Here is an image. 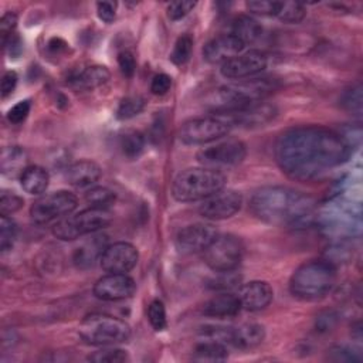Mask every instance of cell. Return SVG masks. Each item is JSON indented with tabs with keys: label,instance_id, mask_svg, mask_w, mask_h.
Listing matches in <instances>:
<instances>
[{
	"label": "cell",
	"instance_id": "1",
	"mask_svg": "<svg viewBox=\"0 0 363 363\" xmlns=\"http://www.w3.org/2000/svg\"><path fill=\"white\" fill-rule=\"evenodd\" d=\"M350 145L323 126H298L284 132L275 143V160L291 179L309 182L343 163Z\"/></svg>",
	"mask_w": 363,
	"mask_h": 363
},
{
	"label": "cell",
	"instance_id": "2",
	"mask_svg": "<svg viewBox=\"0 0 363 363\" xmlns=\"http://www.w3.org/2000/svg\"><path fill=\"white\" fill-rule=\"evenodd\" d=\"M251 210L257 218L274 225H291L311 217V197L284 186L258 189L251 197Z\"/></svg>",
	"mask_w": 363,
	"mask_h": 363
},
{
	"label": "cell",
	"instance_id": "3",
	"mask_svg": "<svg viewBox=\"0 0 363 363\" xmlns=\"http://www.w3.org/2000/svg\"><path fill=\"white\" fill-rule=\"evenodd\" d=\"M275 89V79L254 78L213 89L204 98V105L214 113L223 115L250 104L262 101Z\"/></svg>",
	"mask_w": 363,
	"mask_h": 363
},
{
	"label": "cell",
	"instance_id": "4",
	"mask_svg": "<svg viewBox=\"0 0 363 363\" xmlns=\"http://www.w3.org/2000/svg\"><path fill=\"white\" fill-rule=\"evenodd\" d=\"M336 275L332 262L325 259L308 261L294 271L289 279V291L302 301H316L332 291Z\"/></svg>",
	"mask_w": 363,
	"mask_h": 363
},
{
	"label": "cell",
	"instance_id": "5",
	"mask_svg": "<svg viewBox=\"0 0 363 363\" xmlns=\"http://www.w3.org/2000/svg\"><path fill=\"white\" fill-rule=\"evenodd\" d=\"M227 177L218 169L191 167L180 172L172 186V194L177 201H197L223 190Z\"/></svg>",
	"mask_w": 363,
	"mask_h": 363
},
{
	"label": "cell",
	"instance_id": "6",
	"mask_svg": "<svg viewBox=\"0 0 363 363\" xmlns=\"http://www.w3.org/2000/svg\"><path fill=\"white\" fill-rule=\"evenodd\" d=\"M81 339L92 346H113L130 337V326L112 315L91 313L79 323Z\"/></svg>",
	"mask_w": 363,
	"mask_h": 363
},
{
	"label": "cell",
	"instance_id": "7",
	"mask_svg": "<svg viewBox=\"0 0 363 363\" xmlns=\"http://www.w3.org/2000/svg\"><path fill=\"white\" fill-rule=\"evenodd\" d=\"M111 221L112 214L109 210L89 207L57 221L52 225V234L62 241H72L106 228Z\"/></svg>",
	"mask_w": 363,
	"mask_h": 363
},
{
	"label": "cell",
	"instance_id": "8",
	"mask_svg": "<svg viewBox=\"0 0 363 363\" xmlns=\"http://www.w3.org/2000/svg\"><path fill=\"white\" fill-rule=\"evenodd\" d=\"M77 206L78 200L72 193L67 190H58L41 196L38 200H35L30 207V217L38 225L50 223L55 224L57 221L69 216L77 208Z\"/></svg>",
	"mask_w": 363,
	"mask_h": 363
},
{
	"label": "cell",
	"instance_id": "9",
	"mask_svg": "<svg viewBox=\"0 0 363 363\" xmlns=\"http://www.w3.org/2000/svg\"><path fill=\"white\" fill-rule=\"evenodd\" d=\"M203 252L206 264L213 271H233L242 259L244 245L238 237L233 234H223L217 235Z\"/></svg>",
	"mask_w": 363,
	"mask_h": 363
},
{
	"label": "cell",
	"instance_id": "10",
	"mask_svg": "<svg viewBox=\"0 0 363 363\" xmlns=\"http://www.w3.org/2000/svg\"><path fill=\"white\" fill-rule=\"evenodd\" d=\"M231 126L220 116H203L184 122L179 138L184 145H204L225 136Z\"/></svg>",
	"mask_w": 363,
	"mask_h": 363
},
{
	"label": "cell",
	"instance_id": "11",
	"mask_svg": "<svg viewBox=\"0 0 363 363\" xmlns=\"http://www.w3.org/2000/svg\"><path fill=\"white\" fill-rule=\"evenodd\" d=\"M245 155L247 147L241 140H227L201 149L197 153V160L204 167L217 169L225 166H235L244 160Z\"/></svg>",
	"mask_w": 363,
	"mask_h": 363
},
{
	"label": "cell",
	"instance_id": "12",
	"mask_svg": "<svg viewBox=\"0 0 363 363\" xmlns=\"http://www.w3.org/2000/svg\"><path fill=\"white\" fill-rule=\"evenodd\" d=\"M278 113V109L274 104H268L264 101H258L250 104L244 108L217 115L224 119L230 126H241V128H255L264 126L271 122Z\"/></svg>",
	"mask_w": 363,
	"mask_h": 363
},
{
	"label": "cell",
	"instance_id": "13",
	"mask_svg": "<svg viewBox=\"0 0 363 363\" xmlns=\"http://www.w3.org/2000/svg\"><path fill=\"white\" fill-rule=\"evenodd\" d=\"M267 64L268 58L264 52L258 50H250L224 62L220 68V72L224 78L238 81L259 74L267 68Z\"/></svg>",
	"mask_w": 363,
	"mask_h": 363
},
{
	"label": "cell",
	"instance_id": "14",
	"mask_svg": "<svg viewBox=\"0 0 363 363\" xmlns=\"http://www.w3.org/2000/svg\"><path fill=\"white\" fill-rule=\"evenodd\" d=\"M139 252L135 245L119 241L108 244L101 255L99 264L105 272L109 274H126L138 264Z\"/></svg>",
	"mask_w": 363,
	"mask_h": 363
},
{
	"label": "cell",
	"instance_id": "15",
	"mask_svg": "<svg viewBox=\"0 0 363 363\" xmlns=\"http://www.w3.org/2000/svg\"><path fill=\"white\" fill-rule=\"evenodd\" d=\"M241 204V193L223 189L216 194L207 197L199 207V213L207 220H225L240 211Z\"/></svg>",
	"mask_w": 363,
	"mask_h": 363
},
{
	"label": "cell",
	"instance_id": "16",
	"mask_svg": "<svg viewBox=\"0 0 363 363\" xmlns=\"http://www.w3.org/2000/svg\"><path fill=\"white\" fill-rule=\"evenodd\" d=\"M218 235L216 227L208 223H194L183 227L176 235V245L183 254L204 251Z\"/></svg>",
	"mask_w": 363,
	"mask_h": 363
},
{
	"label": "cell",
	"instance_id": "17",
	"mask_svg": "<svg viewBox=\"0 0 363 363\" xmlns=\"http://www.w3.org/2000/svg\"><path fill=\"white\" fill-rule=\"evenodd\" d=\"M136 291L133 278L126 274H106L94 285V295L102 301H122L130 298Z\"/></svg>",
	"mask_w": 363,
	"mask_h": 363
},
{
	"label": "cell",
	"instance_id": "18",
	"mask_svg": "<svg viewBox=\"0 0 363 363\" xmlns=\"http://www.w3.org/2000/svg\"><path fill=\"white\" fill-rule=\"evenodd\" d=\"M244 44L233 34L218 35L210 40L203 48V57L210 64H224L242 52Z\"/></svg>",
	"mask_w": 363,
	"mask_h": 363
},
{
	"label": "cell",
	"instance_id": "19",
	"mask_svg": "<svg viewBox=\"0 0 363 363\" xmlns=\"http://www.w3.org/2000/svg\"><path fill=\"white\" fill-rule=\"evenodd\" d=\"M237 296L240 299L241 308L255 312L265 309L271 303L274 291L265 281H250L240 285Z\"/></svg>",
	"mask_w": 363,
	"mask_h": 363
},
{
	"label": "cell",
	"instance_id": "20",
	"mask_svg": "<svg viewBox=\"0 0 363 363\" xmlns=\"http://www.w3.org/2000/svg\"><path fill=\"white\" fill-rule=\"evenodd\" d=\"M108 247V237L105 234L94 233L91 237L82 240L72 252V262L79 269H88L101 259L102 252Z\"/></svg>",
	"mask_w": 363,
	"mask_h": 363
},
{
	"label": "cell",
	"instance_id": "21",
	"mask_svg": "<svg viewBox=\"0 0 363 363\" xmlns=\"http://www.w3.org/2000/svg\"><path fill=\"white\" fill-rule=\"evenodd\" d=\"M101 174L102 170L98 163L88 159H82L68 166L65 172V179L71 186L84 189L95 184L99 180Z\"/></svg>",
	"mask_w": 363,
	"mask_h": 363
},
{
	"label": "cell",
	"instance_id": "22",
	"mask_svg": "<svg viewBox=\"0 0 363 363\" xmlns=\"http://www.w3.org/2000/svg\"><path fill=\"white\" fill-rule=\"evenodd\" d=\"M241 309V303L237 295L231 292H221L214 295L203 305V313L211 318H231Z\"/></svg>",
	"mask_w": 363,
	"mask_h": 363
},
{
	"label": "cell",
	"instance_id": "23",
	"mask_svg": "<svg viewBox=\"0 0 363 363\" xmlns=\"http://www.w3.org/2000/svg\"><path fill=\"white\" fill-rule=\"evenodd\" d=\"M111 74L109 69L105 65H89L84 69H81L79 72L74 74L69 78V84L71 86L77 88V89H86V91H92L104 84L108 82Z\"/></svg>",
	"mask_w": 363,
	"mask_h": 363
},
{
	"label": "cell",
	"instance_id": "24",
	"mask_svg": "<svg viewBox=\"0 0 363 363\" xmlns=\"http://www.w3.org/2000/svg\"><path fill=\"white\" fill-rule=\"evenodd\" d=\"M50 183L48 172L41 166H27L20 176V184L28 194H41L47 190Z\"/></svg>",
	"mask_w": 363,
	"mask_h": 363
},
{
	"label": "cell",
	"instance_id": "25",
	"mask_svg": "<svg viewBox=\"0 0 363 363\" xmlns=\"http://www.w3.org/2000/svg\"><path fill=\"white\" fill-rule=\"evenodd\" d=\"M265 337V329L259 323H244L234 328L233 346L238 349H251L258 346Z\"/></svg>",
	"mask_w": 363,
	"mask_h": 363
},
{
	"label": "cell",
	"instance_id": "26",
	"mask_svg": "<svg viewBox=\"0 0 363 363\" xmlns=\"http://www.w3.org/2000/svg\"><path fill=\"white\" fill-rule=\"evenodd\" d=\"M27 153L20 146H9L1 152V173L9 177L21 176L27 167Z\"/></svg>",
	"mask_w": 363,
	"mask_h": 363
},
{
	"label": "cell",
	"instance_id": "27",
	"mask_svg": "<svg viewBox=\"0 0 363 363\" xmlns=\"http://www.w3.org/2000/svg\"><path fill=\"white\" fill-rule=\"evenodd\" d=\"M262 33V27L257 20H254L250 16H238L233 21L231 34L237 37L244 45L255 43Z\"/></svg>",
	"mask_w": 363,
	"mask_h": 363
},
{
	"label": "cell",
	"instance_id": "28",
	"mask_svg": "<svg viewBox=\"0 0 363 363\" xmlns=\"http://www.w3.org/2000/svg\"><path fill=\"white\" fill-rule=\"evenodd\" d=\"M228 357V350L224 343L203 339L193 350V359L200 362H221Z\"/></svg>",
	"mask_w": 363,
	"mask_h": 363
},
{
	"label": "cell",
	"instance_id": "29",
	"mask_svg": "<svg viewBox=\"0 0 363 363\" xmlns=\"http://www.w3.org/2000/svg\"><path fill=\"white\" fill-rule=\"evenodd\" d=\"M119 146L128 159H136L145 149V136L138 130H128L121 136Z\"/></svg>",
	"mask_w": 363,
	"mask_h": 363
},
{
	"label": "cell",
	"instance_id": "30",
	"mask_svg": "<svg viewBox=\"0 0 363 363\" xmlns=\"http://www.w3.org/2000/svg\"><path fill=\"white\" fill-rule=\"evenodd\" d=\"M115 193L112 190H109L108 187H102V186H96V187H91L86 193H85V201L89 204V207H95V208H109V206H112L115 203Z\"/></svg>",
	"mask_w": 363,
	"mask_h": 363
},
{
	"label": "cell",
	"instance_id": "31",
	"mask_svg": "<svg viewBox=\"0 0 363 363\" xmlns=\"http://www.w3.org/2000/svg\"><path fill=\"white\" fill-rule=\"evenodd\" d=\"M143 108H145V99L142 96H138V95L126 96L118 105L116 118L121 121L130 119V118L139 115L143 111Z\"/></svg>",
	"mask_w": 363,
	"mask_h": 363
},
{
	"label": "cell",
	"instance_id": "32",
	"mask_svg": "<svg viewBox=\"0 0 363 363\" xmlns=\"http://www.w3.org/2000/svg\"><path fill=\"white\" fill-rule=\"evenodd\" d=\"M306 16V9L303 4L301 3H294V1H282L279 13L277 14V17L284 21V23H289V24H298L301 23Z\"/></svg>",
	"mask_w": 363,
	"mask_h": 363
},
{
	"label": "cell",
	"instance_id": "33",
	"mask_svg": "<svg viewBox=\"0 0 363 363\" xmlns=\"http://www.w3.org/2000/svg\"><path fill=\"white\" fill-rule=\"evenodd\" d=\"M17 235V224L6 214L0 216V250L6 252L11 250Z\"/></svg>",
	"mask_w": 363,
	"mask_h": 363
},
{
	"label": "cell",
	"instance_id": "34",
	"mask_svg": "<svg viewBox=\"0 0 363 363\" xmlns=\"http://www.w3.org/2000/svg\"><path fill=\"white\" fill-rule=\"evenodd\" d=\"M240 284H241V275L237 274L235 269H233V271L217 272L216 278H213L210 281V288L223 291V292H228L231 289L238 288Z\"/></svg>",
	"mask_w": 363,
	"mask_h": 363
},
{
	"label": "cell",
	"instance_id": "35",
	"mask_svg": "<svg viewBox=\"0 0 363 363\" xmlns=\"http://www.w3.org/2000/svg\"><path fill=\"white\" fill-rule=\"evenodd\" d=\"M191 50H193V38L189 34L180 35L170 54L172 62L176 65L186 64L191 55Z\"/></svg>",
	"mask_w": 363,
	"mask_h": 363
},
{
	"label": "cell",
	"instance_id": "36",
	"mask_svg": "<svg viewBox=\"0 0 363 363\" xmlns=\"http://www.w3.org/2000/svg\"><path fill=\"white\" fill-rule=\"evenodd\" d=\"M88 360L94 363H122V362H128L129 356L126 350H122L118 347H106L89 354Z\"/></svg>",
	"mask_w": 363,
	"mask_h": 363
},
{
	"label": "cell",
	"instance_id": "37",
	"mask_svg": "<svg viewBox=\"0 0 363 363\" xmlns=\"http://www.w3.org/2000/svg\"><path fill=\"white\" fill-rule=\"evenodd\" d=\"M233 332L234 328H227V326H216V325H207L203 326L200 330V335L203 339L207 340H216L224 345H233Z\"/></svg>",
	"mask_w": 363,
	"mask_h": 363
},
{
	"label": "cell",
	"instance_id": "38",
	"mask_svg": "<svg viewBox=\"0 0 363 363\" xmlns=\"http://www.w3.org/2000/svg\"><path fill=\"white\" fill-rule=\"evenodd\" d=\"M147 319L155 330L160 332V330L166 329V326H167L166 308L160 299H155L150 302V305L147 308Z\"/></svg>",
	"mask_w": 363,
	"mask_h": 363
},
{
	"label": "cell",
	"instance_id": "39",
	"mask_svg": "<svg viewBox=\"0 0 363 363\" xmlns=\"http://www.w3.org/2000/svg\"><path fill=\"white\" fill-rule=\"evenodd\" d=\"M340 104L349 112L360 113L362 112V86L356 85V86H352L350 89H347L342 95Z\"/></svg>",
	"mask_w": 363,
	"mask_h": 363
},
{
	"label": "cell",
	"instance_id": "40",
	"mask_svg": "<svg viewBox=\"0 0 363 363\" xmlns=\"http://www.w3.org/2000/svg\"><path fill=\"white\" fill-rule=\"evenodd\" d=\"M282 1H268V0H254L247 3V9L258 16H277L279 13Z\"/></svg>",
	"mask_w": 363,
	"mask_h": 363
},
{
	"label": "cell",
	"instance_id": "41",
	"mask_svg": "<svg viewBox=\"0 0 363 363\" xmlns=\"http://www.w3.org/2000/svg\"><path fill=\"white\" fill-rule=\"evenodd\" d=\"M24 204V200L13 193V191H3L0 196V211L1 214H11L16 213L17 210H20Z\"/></svg>",
	"mask_w": 363,
	"mask_h": 363
},
{
	"label": "cell",
	"instance_id": "42",
	"mask_svg": "<svg viewBox=\"0 0 363 363\" xmlns=\"http://www.w3.org/2000/svg\"><path fill=\"white\" fill-rule=\"evenodd\" d=\"M30 109H31V102L28 99H24V101H20L17 102L14 106H11L7 112V119L9 122L14 123V125H18L21 122L26 121V118L28 116L30 113Z\"/></svg>",
	"mask_w": 363,
	"mask_h": 363
},
{
	"label": "cell",
	"instance_id": "43",
	"mask_svg": "<svg viewBox=\"0 0 363 363\" xmlns=\"http://www.w3.org/2000/svg\"><path fill=\"white\" fill-rule=\"evenodd\" d=\"M194 1H173L167 6V17L173 21L180 20L186 17L194 9Z\"/></svg>",
	"mask_w": 363,
	"mask_h": 363
},
{
	"label": "cell",
	"instance_id": "44",
	"mask_svg": "<svg viewBox=\"0 0 363 363\" xmlns=\"http://www.w3.org/2000/svg\"><path fill=\"white\" fill-rule=\"evenodd\" d=\"M330 359L335 362H360V354L347 346H333L330 350Z\"/></svg>",
	"mask_w": 363,
	"mask_h": 363
},
{
	"label": "cell",
	"instance_id": "45",
	"mask_svg": "<svg viewBox=\"0 0 363 363\" xmlns=\"http://www.w3.org/2000/svg\"><path fill=\"white\" fill-rule=\"evenodd\" d=\"M118 65L122 71V74L128 78H130L133 74H135V69H136V60H135V55L125 50V51H121L118 54Z\"/></svg>",
	"mask_w": 363,
	"mask_h": 363
},
{
	"label": "cell",
	"instance_id": "46",
	"mask_svg": "<svg viewBox=\"0 0 363 363\" xmlns=\"http://www.w3.org/2000/svg\"><path fill=\"white\" fill-rule=\"evenodd\" d=\"M172 86V78L167 74H157L153 77L152 82H150V91L155 95H164L169 92Z\"/></svg>",
	"mask_w": 363,
	"mask_h": 363
},
{
	"label": "cell",
	"instance_id": "47",
	"mask_svg": "<svg viewBox=\"0 0 363 363\" xmlns=\"http://www.w3.org/2000/svg\"><path fill=\"white\" fill-rule=\"evenodd\" d=\"M98 17L105 23H112L116 17V3L113 1H99L96 3Z\"/></svg>",
	"mask_w": 363,
	"mask_h": 363
},
{
	"label": "cell",
	"instance_id": "48",
	"mask_svg": "<svg viewBox=\"0 0 363 363\" xmlns=\"http://www.w3.org/2000/svg\"><path fill=\"white\" fill-rule=\"evenodd\" d=\"M3 47H4L6 50H9V54H10L11 57H17V55H20V52L23 51V41H21V38H20L18 34L11 33L10 35H7V37L3 38Z\"/></svg>",
	"mask_w": 363,
	"mask_h": 363
},
{
	"label": "cell",
	"instance_id": "49",
	"mask_svg": "<svg viewBox=\"0 0 363 363\" xmlns=\"http://www.w3.org/2000/svg\"><path fill=\"white\" fill-rule=\"evenodd\" d=\"M17 74L14 71H7L3 78H1V85H0V91H1V98H6L7 95H10L16 85H17Z\"/></svg>",
	"mask_w": 363,
	"mask_h": 363
},
{
	"label": "cell",
	"instance_id": "50",
	"mask_svg": "<svg viewBox=\"0 0 363 363\" xmlns=\"http://www.w3.org/2000/svg\"><path fill=\"white\" fill-rule=\"evenodd\" d=\"M17 26V16L11 11L4 13L1 20H0V31H1V37H7L13 33L14 27Z\"/></svg>",
	"mask_w": 363,
	"mask_h": 363
},
{
	"label": "cell",
	"instance_id": "51",
	"mask_svg": "<svg viewBox=\"0 0 363 363\" xmlns=\"http://www.w3.org/2000/svg\"><path fill=\"white\" fill-rule=\"evenodd\" d=\"M336 322V315L333 312H326L318 316L316 319V328L319 330H329Z\"/></svg>",
	"mask_w": 363,
	"mask_h": 363
},
{
	"label": "cell",
	"instance_id": "52",
	"mask_svg": "<svg viewBox=\"0 0 363 363\" xmlns=\"http://www.w3.org/2000/svg\"><path fill=\"white\" fill-rule=\"evenodd\" d=\"M47 47H48V50H50L52 54H60V52H62V51L67 50V43H65L64 40H61V38L54 37V38H51V40L48 41Z\"/></svg>",
	"mask_w": 363,
	"mask_h": 363
}]
</instances>
